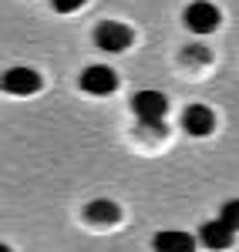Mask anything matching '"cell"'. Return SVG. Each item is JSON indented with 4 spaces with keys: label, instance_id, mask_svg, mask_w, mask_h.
Here are the masks:
<instances>
[{
    "label": "cell",
    "instance_id": "obj_1",
    "mask_svg": "<svg viewBox=\"0 0 239 252\" xmlns=\"http://www.w3.org/2000/svg\"><path fill=\"white\" fill-rule=\"evenodd\" d=\"M182 24L192 31V34H212V31H219L222 24V14L216 3H209V0H192L185 10H182Z\"/></svg>",
    "mask_w": 239,
    "mask_h": 252
},
{
    "label": "cell",
    "instance_id": "obj_7",
    "mask_svg": "<svg viewBox=\"0 0 239 252\" xmlns=\"http://www.w3.org/2000/svg\"><path fill=\"white\" fill-rule=\"evenodd\" d=\"M182 131L192 138H209L216 131V115H212V108H205V104H189L185 111H182Z\"/></svg>",
    "mask_w": 239,
    "mask_h": 252
},
{
    "label": "cell",
    "instance_id": "obj_3",
    "mask_svg": "<svg viewBox=\"0 0 239 252\" xmlns=\"http://www.w3.org/2000/svg\"><path fill=\"white\" fill-rule=\"evenodd\" d=\"M78 84H81V91H88V94H95V97H104V94L118 91V74L108 64H91V67L81 71Z\"/></svg>",
    "mask_w": 239,
    "mask_h": 252
},
{
    "label": "cell",
    "instance_id": "obj_6",
    "mask_svg": "<svg viewBox=\"0 0 239 252\" xmlns=\"http://www.w3.org/2000/svg\"><path fill=\"white\" fill-rule=\"evenodd\" d=\"M199 242L209 252H226L236 246V229H229L222 219H209L199 225Z\"/></svg>",
    "mask_w": 239,
    "mask_h": 252
},
{
    "label": "cell",
    "instance_id": "obj_4",
    "mask_svg": "<svg viewBox=\"0 0 239 252\" xmlns=\"http://www.w3.org/2000/svg\"><path fill=\"white\" fill-rule=\"evenodd\" d=\"M132 111H135L145 125L162 128V118L169 111V97L162 94V91H138V94L132 97Z\"/></svg>",
    "mask_w": 239,
    "mask_h": 252
},
{
    "label": "cell",
    "instance_id": "obj_12",
    "mask_svg": "<svg viewBox=\"0 0 239 252\" xmlns=\"http://www.w3.org/2000/svg\"><path fill=\"white\" fill-rule=\"evenodd\" d=\"M88 0H51V7L58 10V14H74V10H81Z\"/></svg>",
    "mask_w": 239,
    "mask_h": 252
},
{
    "label": "cell",
    "instance_id": "obj_11",
    "mask_svg": "<svg viewBox=\"0 0 239 252\" xmlns=\"http://www.w3.org/2000/svg\"><path fill=\"white\" fill-rule=\"evenodd\" d=\"M182 61H189V64H209V51L199 47V44L196 47H185L182 51Z\"/></svg>",
    "mask_w": 239,
    "mask_h": 252
},
{
    "label": "cell",
    "instance_id": "obj_2",
    "mask_svg": "<svg viewBox=\"0 0 239 252\" xmlns=\"http://www.w3.org/2000/svg\"><path fill=\"white\" fill-rule=\"evenodd\" d=\"M132 40H135L132 27L121 24V20H101L98 27H95V44H98L104 54H121V51H128Z\"/></svg>",
    "mask_w": 239,
    "mask_h": 252
},
{
    "label": "cell",
    "instance_id": "obj_13",
    "mask_svg": "<svg viewBox=\"0 0 239 252\" xmlns=\"http://www.w3.org/2000/svg\"><path fill=\"white\" fill-rule=\"evenodd\" d=\"M0 252H10V246H3V249H0Z\"/></svg>",
    "mask_w": 239,
    "mask_h": 252
},
{
    "label": "cell",
    "instance_id": "obj_9",
    "mask_svg": "<svg viewBox=\"0 0 239 252\" xmlns=\"http://www.w3.org/2000/svg\"><path fill=\"white\" fill-rule=\"evenodd\" d=\"M84 219L95 222V225H115L121 219V209H118V202H111V198H95V202H88Z\"/></svg>",
    "mask_w": 239,
    "mask_h": 252
},
{
    "label": "cell",
    "instance_id": "obj_5",
    "mask_svg": "<svg viewBox=\"0 0 239 252\" xmlns=\"http://www.w3.org/2000/svg\"><path fill=\"white\" fill-rule=\"evenodd\" d=\"M44 88V78H40L34 67H10L3 74V91L7 94H17V97H31Z\"/></svg>",
    "mask_w": 239,
    "mask_h": 252
},
{
    "label": "cell",
    "instance_id": "obj_10",
    "mask_svg": "<svg viewBox=\"0 0 239 252\" xmlns=\"http://www.w3.org/2000/svg\"><path fill=\"white\" fill-rule=\"evenodd\" d=\"M219 219L229 225V229H236V232H239V198H229V202L222 205V209H219Z\"/></svg>",
    "mask_w": 239,
    "mask_h": 252
},
{
    "label": "cell",
    "instance_id": "obj_8",
    "mask_svg": "<svg viewBox=\"0 0 239 252\" xmlns=\"http://www.w3.org/2000/svg\"><path fill=\"white\" fill-rule=\"evenodd\" d=\"M196 242L199 239H192V235L182 232V229H162L152 239V249L155 252H196Z\"/></svg>",
    "mask_w": 239,
    "mask_h": 252
}]
</instances>
